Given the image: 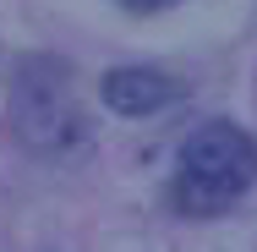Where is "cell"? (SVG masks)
<instances>
[{"label": "cell", "mask_w": 257, "mask_h": 252, "mask_svg": "<svg viewBox=\"0 0 257 252\" xmlns=\"http://www.w3.org/2000/svg\"><path fill=\"white\" fill-rule=\"evenodd\" d=\"M132 11H164V6H175V0H126Z\"/></svg>", "instance_id": "cell-4"}, {"label": "cell", "mask_w": 257, "mask_h": 252, "mask_svg": "<svg viewBox=\"0 0 257 252\" xmlns=\"http://www.w3.org/2000/svg\"><path fill=\"white\" fill-rule=\"evenodd\" d=\"M175 82L154 71V66H115V71H104L99 82V99L115 110V115H154L164 104H175Z\"/></svg>", "instance_id": "cell-3"}, {"label": "cell", "mask_w": 257, "mask_h": 252, "mask_svg": "<svg viewBox=\"0 0 257 252\" xmlns=\"http://www.w3.org/2000/svg\"><path fill=\"white\" fill-rule=\"evenodd\" d=\"M252 187H257V143L230 121H208L175 153L170 203L192 219H213L230 203H241Z\"/></svg>", "instance_id": "cell-1"}, {"label": "cell", "mask_w": 257, "mask_h": 252, "mask_svg": "<svg viewBox=\"0 0 257 252\" xmlns=\"http://www.w3.org/2000/svg\"><path fill=\"white\" fill-rule=\"evenodd\" d=\"M17 77V137L44 159H71L88 148V115L77 110L71 71L60 60H22Z\"/></svg>", "instance_id": "cell-2"}]
</instances>
